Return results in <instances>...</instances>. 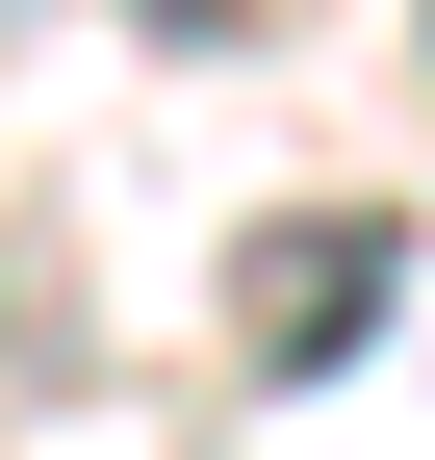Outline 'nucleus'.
Instances as JSON below:
<instances>
[{
	"instance_id": "f257e3e1",
	"label": "nucleus",
	"mask_w": 435,
	"mask_h": 460,
	"mask_svg": "<svg viewBox=\"0 0 435 460\" xmlns=\"http://www.w3.org/2000/svg\"><path fill=\"white\" fill-rule=\"evenodd\" d=\"M385 307H410V230H385V205H282L256 281H231V358H256V384H333Z\"/></svg>"
},
{
	"instance_id": "7ed1b4c3",
	"label": "nucleus",
	"mask_w": 435,
	"mask_h": 460,
	"mask_svg": "<svg viewBox=\"0 0 435 460\" xmlns=\"http://www.w3.org/2000/svg\"><path fill=\"white\" fill-rule=\"evenodd\" d=\"M0 26H26V0H0Z\"/></svg>"
},
{
	"instance_id": "f03ea898",
	"label": "nucleus",
	"mask_w": 435,
	"mask_h": 460,
	"mask_svg": "<svg viewBox=\"0 0 435 460\" xmlns=\"http://www.w3.org/2000/svg\"><path fill=\"white\" fill-rule=\"evenodd\" d=\"M154 26H180V51H231V26H256V0H154Z\"/></svg>"
},
{
	"instance_id": "20e7f679",
	"label": "nucleus",
	"mask_w": 435,
	"mask_h": 460,
	"mask_svg": "<svg viewBox=\"0 0 435 460\" xmlns=\"http://www.w3.org/2000/svg\"><path fill=\"white\" fill-rule=\"evenodd\" d=\"M0 332H26V307H0Z\"/></svg>"
}]
</instances>
